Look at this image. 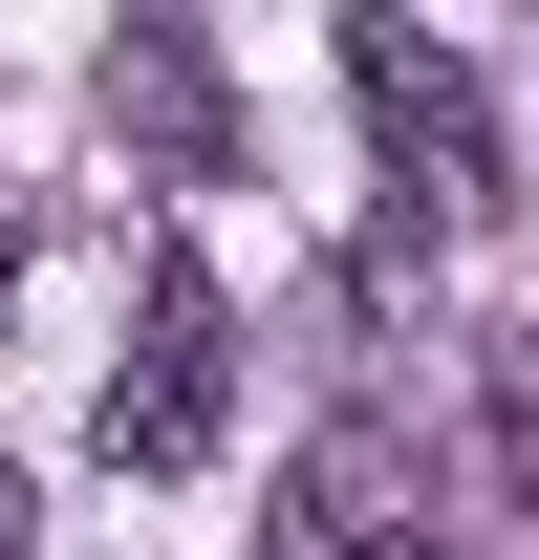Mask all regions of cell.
<instances>
[{
	"label": "cell",
	"instance_id": "obj_1",
	"mask_svg": "<svg viewBox=\"0 0 539 560\" xmlns=\"http://www.w3.org/2000/svg\"><path fill=\"white\" fill-rule=\"evenodd\" d=\"M345 86H367V130H389L410 215H496V195H518V151H496V86H474L432 22H345Z\"/></svg>",
	"mask_w": 539,
	"mask_h": 560
},
{
	"label": "cell",
	"instance_id": "obj_2",
	"mask_svg": "<svg viewBox=\"0 0 539 560\" xmlns=\"http://www.w3.org/2000/svg\"><path fill=\"white\" fill-rule=\"evenodd\" d=\"M87 431H108V475H195L216 431H238V302H216L195 259L151 280V324H130V366H108Z\"/></svg>",
	"mask_w": 539,
	"mask_h": 560
},
{
	"label": "cell",
	"instance_id": "obj_3",
	"mask_svg": "<svg viewBox=\"0 0 539 560\" xmlns=\"http://www.w3.org/2000/svg\"><path fill=\"white\" fill-rule=\"evenodd\" d=\"M410 431H324V453H302V475H280V560H410L432 539V517H410Z\"/></svg>",
	"mask_w": 539,
	"mask_h": 560
},
{
	"label": "cell",
	"instance_id": "obj_4",
	"mask_svg": "<svg viewBox=\"0 0 539 560\" xmlns=\"http://www.w3.org/2000/svg\"><path fill=\"white\" fill-rule=\"evenodd\" d=\"M474 453H496V495L539 517V346H474Z\"/></svg>",
	"mask_w": 539,
	"mask_h": 560
},
{
	"label": "cell",
	"instance_id": "obj_5",
	"mask_svg": "<svg viewBox=\"0 0 539 560\" xmlns=\"http://www.w3.org/2000/svg\"><path fill=\"white\" fill-rule=\"evenodd\" d=\"M108 108H130L151 151H216V86H195V44H130V66H108Z\"/></svg>",
	"mask_w": 539,
	"mask_h": 560
},
{
	"label": "cell",
	"instance_id": "obj_6",
	"mask_svg": "<svg viewBox=\"0 0 539 560\" xmlns=\"http://www.w3.org/2000/svg\"><path fill=\"white\" fill-rule=\"evenodd\" d=\"M0 302H22V195H0Z\"/></svg>",
	"mask_w": 539,
	"mask_h": 560
},
{
	"label": "cell",
	"instance_id": "obj_7",
	"mask_svg": "<svg viewBox=\"0 0 539 560\" xmlns=\"http://www.w3.org/2000/svg\"><path fill=\"white\" fill-rule=\"evenodd\" d=\"M22 539H44V517H22V475H0V560H22Z\"/></svg>",
	"mask_w": 539,
	"mask_h": 560
}]
</instances>
